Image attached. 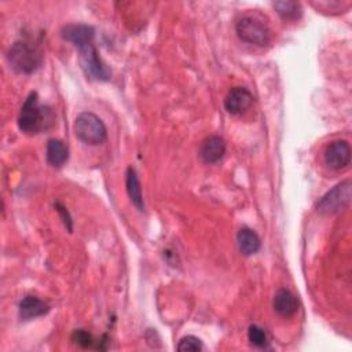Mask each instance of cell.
Segmentation results:
<instances>
[{
	"label": "cell",
	"instance_id": "obj_1",
	"mask_svg": "<svg viewBox=\"0 0 352 352\" xmlns=\"http://www.w3.org/2000/svg\"><path fill=\"white\" fill-rule=\"evenodd\" d=\"M52 122L54 114L51 109L38 103L37 92H30L21 107L18 116V128L23 133L34 135L44 129H48Z\"/></svg>",
	"mask_w": 352,
	"mask_h": 352
},
{
	"label": "cell",
	"instance_id": "obj_2",
	"mask_svg": "<svg viewBox=\"0 0 352 352\" xmlns=\"http://www.w3.org/2000/svg\"><path fill=\"white\" fill-rule=\"evenodd\" d=\"M7 59L15 72L30 74L40 67L43 62V54L37 45L25 40H19L10 47Z\"/></svg>",
	"mask_w": 352,
	"mask_h": 352
},
{
	"label": "cell",
	"instance_id": "obj_3",
	"mask_svg": "<svg viewBox=\"0 0 352 352\" xmlns=\"http://www.w3.org/2000/svg\"><path fill=\"white\" fill-rule=\"evenodd\" d=\"M73 131L78 140L89 146L100 144L107 138L103 121L91 111H82L76 117Z\"/></svg>",
	"mask_w": 352,
	"mask_h": 352
},
{
	"label": "cell",
	"instance_id": "obj_4",
	"mask_svg": "<svg viewBox=\"0 0 352 352\" xmlns=\"http://www.w3.org/2000/svg\"><path fill=\"white\" fill-rule=\"evenodd\" d=\"M235 30L238 37L248 44L264 47L271 41V30L268 23L254 14L243 15L236 22Z\"/></svg>",
	"mask_w": 352,
	"mask_h": 352
},
{
	"label": "cell",
	"instance_id": "obj_5",
	"mask_svg": "<svg viewBox=\"0 0 352 352\" xmlns=\"http://www.w3.org/2000/svg\"><path fill=\"white\" fill-rule=\"evenodd\" d=\"M78 50V60L84 74L88 78L98 80V81H107L111 77V70L109 66L100 59L98 50L95 48L94 43H85Z\"/></svg>",
	"mask_w": 352,
	"mask_h": 352
},
{
	"label": "cell",
	"instance_id": "obj_6",
	"mask_svg": "<svg viewBox=\"0 0 352 352\" xmlns=\"http://www.w3.org/2000/svg\"><path fill=\"white\" fill-rule=\"evenodd\" d=\"M351 201V180L341 182L330 191H327L316 205L322 214H334L348 206Z\"/></svg>",
	"mask_w": 352,
	"mask_h": 352
},
{
	"label": "cell",
	"instance_id": "obj_7",
	"mask_svg": "<svg viewBox=\"0 0 352 352\" xmlns=\"http://www.w3.org/2000/svg\"><path fill=\"white\" fill-rule=\"evenodd\" d=\"M324 164L334 169L341 170L345 169L351 162V146L346 140H336L331 142L323 153Z\"/></svg>",
	"mask_w": 352,
	"mask_h": 352
},
{
	"label": "cell",
	"instance_id": "obj_8",
	"mask_svg": "<svg viewBox=\"0 0 352 352\" xmlns=\"http://www.w3.org/2000/svg\"><path fill=\"white\" fill-rule=\"evenodd\" d=\"M253 99L254 98L248 88L234 87L224 98V109L232 116H239L253 104Z\"/></svg>",
	"mask_w": 352,
	"mask_h": 352
},
{
	"label": "cell",
	"instance_id": "obj_9",
	"mask_svg": "<svg viewBox=\"0 0 352 352\" xmlns=\"http://www.w3.org/2000/svg\"><path fill=\"white\" fill-rule=\"evenodd\" d=\"M226 154V142L217 135H210L202 140L198 155L205 164H216Z\"/></svg>",
	"mask_w": 352,
	"mask_h": 352
},
{
	"label": "cell",
	"instance_id": "obj_10",
	"mask_svg": "<svg viewBox=\"0 0 352 352\" xmlns=\"http://www.w3.org/2000/svg\"><path fill=\"white\" fill-rule=\"evenodd\" d=\"M274 311L282 318H292L298 309V301L296 296L285 287H280L275 292L272 298Z\"/></svg>",
	"mask_w": 352,
	"mask_h": 352
},
{
	"label": "cell",
	"instance_id": "obj_11",
	"mask_svg": "<svg viewBox=\"0 0 352 352\" xmlns=\"http://www.w3.org/2000/svg\"><path fill=\"white\" fill-rule=\"evenodd\" d=\"M60 36L73 43L77 47L85 44V43H91L94 40L95 36V29L89 25H84V23H70L62 28L60 30Z\"/></svg>",
	"mask_w": 352,
	"mask_h": 352
},
{
	"label": "cell",
	"instance_id": "obj_12",
	"mask_svg": "<svg viewBox=\"0 0 352 352\" xmlns=\"http://www.w3.org/2000/svg\"><path fill=\"white\" fill-rule=\"evenodd\" d=\"M48 311H50V305L44 300L36 296H26L25 298H22V301L18 305V315L22 320H29V319L43 316Z\"/></svg>",
	"mask_w": 352,
	"mask_h": 352
},
{
	"label": "cell",
	"instance_id": "obj_13",
	"mask_svg": "<svg viewBox=\"0 0 352 352\" xmlns=\"http://www.w3.org/2000/svg\"><path fill=\"white\" fill-rule=\"evenodd\" d=\"M125 187H126V192H128V197H129V201L132 202V205L139 212H144V201H143V195H142L140 180L138 177L136 170L132 166H129L126 169Z\"/></svg>",
	"mask_w": 352,
	"mask_h": 352
},
{
	"label": "cell",
	"instance_id": "obj_14",
	"mask_svg": "<svg viewBox=\"0 0 352 352\" xmlns=\"http://www.w3.org/2000/svg\"><path fill=\"white\" fill-rule=\"evenodd\" d=\"M47 162L54 168H60L69 160V148L60 139H50L45 148Z\"/></svg>",
	"mask_w": 352,
	"mask_h": 352
},
{
	"label": "cell",
	"instance_id": "obj_15",
	"mask_svg": "<svg viewBox=\"0 0 352 352\" xmlns=\"http://www.w3.org/2000/svg\"><path fill=\"white\" fill-rule=\"evenodd\" d=\"M236 242H238L239 252L245 256H252V254L257 253L261 248L260 236L256 234V231H253L249 227H242L238 231Z\"/></svg>",
	"mask_w": 352,
	"mask_h": 352
},
{
	"label": "cell",
	"instance_id": "obj_16",
	"mask_svg": "<svg viewBox=\"0 0 352 352\" xmlns=\"http://www.w3.org/2000/svg\"><path fill=\"white\" fill-rule=\"evenodd\" d=\"M272 7L278 12V15L285 21H294L301 16V4L297 1L290 0H282V1H274Z\"/></svg>",
	"mask_w": 352,
	"mask_h": 352
},
{
	"label": "cell",
	"instance_id": "obj_17",
	"mask_svg": "<svg viewBox=\"0 0 352 352\" xmlns=\"http://www.w3.org/2000/svg\"><path fill=\"white\" fill-rule=\"evenodd\" d=\"M248 340L250 341L252 345H254L257 348H265L268 345L265 331L260 326H257V324L249 326V329H248Z\"/></svg>",
	"mask_w": 352,
	"mask_h": 352
},
{
	"label": "cell",
	"instance_id": "obj_18",
	"mask_svg": "<svg viewBox=\"0 0 352 352\" xmlns=\"http://www.w3.org/2000/svg\"><path fill=\"white\" fill-rule=\"evenodd\" d=\"M176 348L180 352H186V351L197 352V351H204L205 346H204L202 341L198 337H195V336H186V337L180 338V341H179Z\"/></svg>",
	"mask_w": 352,
	"mask_h": 352
},
{
	"label": "cell",
	"instance_id": "obj_19",
	"mask_svg": "<svg viewBox=\"0 0 352 352\" xmlns=\"http://www.w3.org/2000/svg\"><path fill=\"white\" fill-rule=\"evenodd\" d=\"M72 341L81 346V348H91L94 346L95 344V340L92 337L91 333H88L87 330H82V329H78V330H74L73 334H72Z\"/></svg>",
	"mask_w": 352,
	"mask_h": 352
},
{
	"label": "cell",
	"instance_id": "obj_20",
	"mask_svg": "<svg viewBox=\"0 0 352 352\" xmlns=\"http://www.w3.org/2000/svg\"><path fill=\"white\" fill-rule=\"evenodd\" d=\"M54 206H55L56 212L59 213V216H60V219H62V223H63V226L66 227V230H67L69 232H72V230H73V220H72V216H70L67 208H66L63 204H60V202H55Z\"/></svg>",
	"mask_w": 352,
	"mask_h": 352
}]
</instances>
